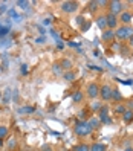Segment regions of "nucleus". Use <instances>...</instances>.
I'll return each instance as SVG.
<instances>
[{
    "mask_svg": "<svg viewBox=\"0 0 133 151\" xmlns=\"http://www.w3.org/2000/svg\"><path fill=\"white\" fill-rule=\"evenodd\" d=\"M92 128L90 125H89V122L87 121H75L74 124V133L78 136V137H87V136H90L92 134Z\"/></svg>",
    "mask_w": 133,
    "mask_h": 151,
    "instance_id": "f257e3e1",
    "label": "nucleus"
},
{
    "mask_svg": "<svg viewBox=\"0 0 133 151\" xmlns=\"http://www.w3.org/2000/svg\"><path fill=\"white\" fill-rule=\"evenodd\" d=\"M132 35H133V28H132V26H122V24H119L118 28L115 29V38H116V40H121V41L129 40Z\"/></svg>",
    "mask_w": 133,
    "mask_h": 151,
    "instance_id": "f03ea898",
    "label": "nucleus"
},
{
    "mask_svg": "<svg viewBox=\"0 0 133 151\" xmlns=\"http://www.w3.org/2000/svg\"><path fill=\"white\" fill-rule=\"evenodd\" d=\"M86 96L89 99H96L100 96V84L95 83V81H90L87 86H86Z\"/></svg>",
    "mask_w": 133,
    "mask_h": 151,
    "instance_id": "7ed1b4c3",
    "label": "nucleus"
},
{
    "mask_svg": "<svg viewBox=\"0 0 133 151\" xmlns=\"http://www.w3.org/2000/svg\"><path fill=\"white\" fill-rule=\"evenodd\" d=\"M60 8H61V12H64V14H74L78 11L80 3L74 2V0H66V2H61Z\"/></svg>",
    "mask_w": 133,
    "mask_h": 151,
    "instance_id": "20e7f679",
    "label": "nucleus"
},
{
    "mask_svg": "<svg viewBox=\"0 0 133 151\" xmlns=\"http://www.w3.org/2000/svg\"><path fill=\"white\" fill-rule=\"evenodd\" d=\"M109 14H113V15H119L124 9H126V3L124 2H119V0H112L109 2Z\"/></svg>",
    "mask_w": 133,
    "mask_h": 151,
    "instance_id": "39448f33",
    "label": "nucleus"
},
{
    "mask_svg": "<svg viewBox=\"0 0 133 151\" xmlns=\"http://www.w3.org/2000/svg\"><path fill=\"white\" fill-rule=\"evenodd\" d=\"M112 92L113 88L110 87V84H103L100 86V98L103 102H109L112 99Z\"/></svg>",
    "mask_w": 133,
    "mask_h": 151,
    "instance_id": "423d86ee",
    "label": "nucleus"
},
{
    "mask_svg": "<svg viewBox=\"0 0 133 151\" xmlns=\"http://www.w3.org/2000/svg\"><path fill=\"white\" fill-rule=\"evenodd\" d=\"M132 20H133V12H132V11L124 9V11L118 15V22H119V24H122V26H130Z\"/></svg>",
    "mask_w": 133,
    "mask_h": 151,
    "instance_id": "0eeeda50",
    "label": "nucleus"
},
{
    "mask_svg": "<svg viewBox=\"0 0 133 151\" xmlns=\"http://www.w3.org/2000/svg\"><path fill=\"white\" fill-rule=\"evenodd\" d=\"M106 20H107V29H112L115 31L119 26V22H118V17L113 15V14H106Z\"/></svg>",
    "mask_w": 133,
    "mask_h": 151,
    "instance_id": "6e6552de",
    "label": "nucleus"
},
{
    "mask_svg": "<svg viewBox=\"0 0 133 151\" xmlns=\"http://www.w3.org/2000/svg\"><path fill=\"white\" fill-rule=\"evenodd\" d=\"M60 66L64 72H69V70H74V61L70 58H61L60 60Z\"/></svg>",
    "mask_w": 133,
    "mask_h": 151,
    "instance_id": "1a4fd4ad",
    "label": "nucleus"
},
{
    "mask_svg": "<svg viewBox=\"0 0 133 151\" xmlns=\"http://www.w3.org/2000/svg\"><path fill=\"white\" fill-rule=\"evenodd\" d=\"M89 125H90V128L95 131V130H100L101 127H103V124H101V121H100V118L98 116H90L89 118Z\"/></svg>",
    "mask_w": 133,
    "mask_h": 151,
    "instance_id": "9d476101",
    "label": "nucleus"
},
{
    "mask_svg": "<svg viewBox=\"0 0 133 151\" xmlns=\"http://www.w3.org/2000/svg\"><path fill=\"white\" fill-rule=\"evenodd\" d=\"M101 40H103L104 43H110V41H113V40H115V31H112V29H106V31H103V34H101Z\"/></svg>",
    "mask_w": 133,
    "mask_h": 151,
    "instance_id": "9b49d317",
    "label": "nucleus"
},
{
    "mask_svg": "<svg viewBox=\"0 0 133 151\" xmlns=\"http://www.w3.org/2000/svg\"><path fill=\"white\" fill-rule=\"evenodd\" d=\"M96 26H98L101 31H106V29H107V20H106V14L96 15Z\"/></svg>",
    "mask_w": 133,
    "mask_h": 151,
    "instance_id": "f8f14e48",
    "label": "nucleus"
},
{
    "mask_svg": "<svg viewBox=\"0 0 133 151\" xmlns=\"http://www.w3.org/2000/svg\"><path fill=\"white\" fill-rule=\"evenodd\" d=\"M107 116H110V107L107 104H103V107L98 110V118H100V121H103Z\"/></svg>",
    "mask_w": 133,
    "mask_h": 151,
    "instance_id": "ddd939ff",
    "label": "nucleus"
},
{
    "mask_svg": "<svg viewBox=\"0 0 133 151\" xmlns=\"http://www.w3.org/2000/svg\"><path fill=\"white\" fill-rule=\"evenodd\" d=\"M83 101H84V92H81V90L74 92V95H72V102H74V104H81Z\"/></svg>",
    "mask_w": 133,
    "mask_h": 151,
    "instance_id": "4468645a",
    "label": "nucleus"
},
{
    "mask_svg": "<svg viewBox=\"0 0 133 151\" xmlns=\"http://www.w3.org/2000/svg\"><path fill=\"white\" fill-rule=\"evenodd\" d=\"M110 101H113L115 104L124 102V98H122V95H121V92L118 90V88H113V92H112V99H110Z\"/></svg>",
    "mask_w": 133,
    "mask_h": 151,
    "instance_id": "2eb2a0df",
    "label": "nucleus"
},
{
    "mask_svg": "<svg viewBox=\"0 0 133 151\" xmlns=\"http://www.w3.org/2000/svg\"><path fill=\"white\" fill-rule=\"evenodd\" d=\"M113 111L116 113V114H119V116H122V114L127 111V107H126V104H124V102L115 104V107H113Z\"/></svg>",
    "mask_w": 133,
    "mask_h": 151,
    "instance_id": "dca6fc26",
    "label": "nucleus"
},
{
    "mask_svg": "<svg viewBox=\"0 0 133 151\" xmlns=\"http://www.w3.org/2000/svg\"><path fill=\"white\" fill-rule=\"evenodd\" d=\"M63 79L66 83H74L77 79V73L74 72V70H69V72H64L63 73Z\"/></svg>",
    "mask_w": 133,
    "mask_h": 151,
    "instance_id": "f3484780",
    "label": "nucleus"
},
{
    "mask_svg": "<svg viewBox=\"0 0 133 151\" xmlns=\"http://www.w3.org/2000/svg\"><path fill=\"white\" fill-rule=\"evenodd\" d=\"M90 118V110L89 109H83L78 111V121H89Z\"/></svg>",
    "mask_w": 133,
    "mask_h": 151,
    "instance_id": "a211bd4d",
    "label": "nucleus"
},
{
    "mask_svg": "<svg viewBox=\"0 0 133 151\" xmlns=\"http://www.w3.org/2000/svg\"><path fill=\"white\" fill-rule=\"evenodd\" d=\"M107 150V145L101 144V142H93L90 145V151H106Z\"/></svg>",
    "mask_w": 133,
    "mask_h": 151,
    "instance_id": "6ab92c4d",
    "label": "nucleus"
},
{
    "mask_svg": "<svg viewBox=\"0 0 133 151\" xmlns=\"http://www.w3.org/2000/svg\"><path fill=\"white\" fill-rule=\"evenodd\" d=\"M52 72H54V75H57V76H63L64 70L61 69V66H60V61H57V63L52 64Z\"/></svg>",
    "mask_w": 133,
    "mask_h": 151,
    "instance_id": "aec40b11",
    "label": "nucleus"
},
{
    "mask_svg": "<svg viewBox=\"0 0 133 151\" xmlns=\"http://www.w3.org/2000/svg\"><path fill=\"white\" fill-rule=\"evenodd\" d=\"M121 118H122V122L124 124H132L133 122V110H127Z\"/></svg>",
    "mask_w": 133,
    "mask_h": 151,
    "instance_id": "412c9836",
    "label": "nucleus"
},
{
    "mask_svg": "<svg viewBox=\"0 0 133 151\" xmlns=\"http://www.w3.org/2000/svg\"><path fill=\"white\" fill-rule=\"evenodd\" d=\"M87 11L90 12V14H96V11H98V2H96V0L89 2L87 3Z\"/></svg>",
    "mask_w": 133,
    "mask_h": 151,
    "instance_id": "4be33fe9",
    "label": "nucleus"
},
{
    "mask_svg": "<svg viewBox=\"0 0 133 151\" xmlns=\"http://www.w3.org/2000/svg\"><path fill=\"white\" fill-rule=\"evenodd\" d=\"M74 151H90V145L86 144V142H81V144L74 147Z\"/></svg>",
    "mask_w": 133,
    "mask_h": 151,
    "instance_id": "5701e85b",
    "label": "nucleus"
},
{
    "mask_svg": "<svg viewBox=\"0 0 133 151\" xmlns=\"http://www.w3.org/2000/svg\"><path fill=\"white\" fill-rule=\"evenodd\" d=\"M103 107V104L98 101V102H96V101H93L90 105H89V110H90V111H95V113H98V110Z\"/></svg>",
    "mask_w": 133,
    "mask_h": 151,
    "instance_id": "b1692460",
    "label": "nucleus"
},
{
    "mask_svg": "<svg viewBox=\"0 0 133 151\" xmlns=\"http://www.w3.org/2000/svg\"><path fill=\"white\" fill-rule=\"evenodd\" d=\"M6 147L9 148V151H14V148L17 147V139L14 136L9 137V139H8V142H6Z\"/></svg>",
    "mask_w": 133,
    "mask_h": 151,
    "instance_id": "393cba45",
    "label": "nucleus"
},
{
    "mask_svg": "<svg viewBox=\"0 0 133 151\" xmlns=\"http://www.w3.org/2000/svg\"><path fill=\"white\" fill-rule=\"evenodd\" d=\"M8 133H9V128L2 124V125H0V139H5L8 136Z\"/></svg>",
    "mask_w": 133,
    "mask_h": 151,
    "instance_id": "a878e982",
    "label": "nucleus"
},
{
    "mask_svg": "<svg viewBox=\"0 0 133 151\" xmlns=\"http://www.w3.org/2000/svg\"><path fill=\"white\" fill-rule=\"evenodd\" d=\"M28 67H29L28 64H22V66H20V73H22V75H26V73L29 72V69H28Z\"/></svg>",
    "mask_w": 133,
    "mask_h": 151,
    "instance_id": "bb28decb",
    "label": "nucleus"
},
{
    "mask_svg": "<svg viewBox=\"0 0 133 151\" xmlns=\"http://www.w3.org/2000/svg\"><path fill=\"white\" fill-rule=\"evenodd\" d=\"M20 111H23V113H34L35 109H34V107H22Z\"/></svg>",
    "mask_w": 133,
    "mask_h": 151,
    "instance_id": "cd10ccee",
    "label": "nucleus"
},
{
    "mask_svg": "<svg viewBox=\"0 0 133 151\" xmlns=\"http://www.w3.org/2000/svg\"><path fill=\"white\" fill-rule=\"evenodd\" d=\"M89 28H90V22H86V23H83L81 26H80V29H81L83 32H86Z\"/></svg>",
    "mask_w": 133,
    "mask_h": 151,
    "instance_id": "c85d7f7f",
    "label": "nucleus"
},
{
    "mask_svg": "<svg viewBox=\"0 0 133 151\" xmlns=\"http://www.w3.org/2000/svg\"><path fill=\"white\" fill-rule=\"evenodd\" d=\"M98 2V8H106V5H109V2H106V0H96Z\"/></svg>",
    "mask_w": 133,
    "mask_h": 151,
    "instance_id": "c756f323",
    "label": "nucleus"
},
{
    "mask_svg": "<svg viewBox=\"0 0 133 151\" xmlns=\"http://www.w3.org/2000/svg\"><path fill=\"white\" fill-rule=\"evenodd\" d=\"M8 31H9L8 28H3V26H0V37H3V35H6V34H8Z\"/></svg>",
    "mask_w": 133,
    "mask_h": 151,
    "instance_id": "7c9ffc66",
    "label": "nucleus"
},
{
    "mask_svg": "<svg viewBox=\"0 0 133 151\" xmlns=\"http://www.w3.org/2000/svg\"><path fill=\"white\" fill-rule=\"evenodd\" d=\"M126 107H127V110H133V98H132V99H129V101H127Z\"/></svg>",
    "mask_w": 133,
    "mask_h": 151,
    "instance_id": "2f4dec72",
    "label": "nucleus"
},
{
    "mask_svg": "<svg viewBox=\"0 0 133 151\" xmlns=\"http://www.w3.org/2000/svg\"><path fill=\"white\" fill-rule=\"evenodd\" d=\"M77 23L81 26V24L84 23V17H83V15H78V17H77Z\"/></svg>",
    "mask_w": 133,
    "mask_h": 151,
    "instance_id": "473e14b6",
    "label": "nucleus"
},
{
    "mask_svg": "<svg viewBox=\"0 0 133 151\" xmlns=\"http://www.w3.org/2000/svg\"><path fill=\"white\" fill-rule=\"evenodd\" d=\"M41 151H52V147H51V145H43Z\"/></svg>",
    "mask_w": 133,
    "mask_h": 151,
    "instance_id": "72a5a7b5",
    "label": "nucleus"
},
{
    "mask_svg": "<svg viewBox=\"0 0 133 151\" xmlns=\"http://www.w3.org/2000/svg\"><path fill=\"white\" fill-rule=\"evenodd\" d=\"M127 41H129V47H132V49H133V35H132V37H130Z\"/></svg>",
    "mask_w": 133,
    "mask_h": 151,
    "instance_id": "f704fd0d",
    "label": "nucleus"
},
{
    "mask_svg": "<svg viewBox=\"0 0 133 151\" xmlns=\"http://www.w3.org/2000/svg\"><path fill=\"white\" fill-rule=\"evenodd\" d=\"M69 46H70V47H78V43H74V41H69Z\"/></svg>",
    "mask_w": 133,
    "mask_h": 151,
    "instance_id": "c9c22d12",
    "label": "nucleus"
},
{
    "mask_svg": "<svg viewBox=\"0 0 133 151\" xmlns=\"http://www.w3.org/2000/svg\"><path fill=\"white\" fill-rule=\"evenodd\" d=\"M19 5H20L22 8H26V6H28V2H19Z\"/></svg>",
    "mask_w": 133,
    "mask_h": 151,
    "instance_id": "e433bc0d",
    "label": "nucleus"
},
{
    "mask_svg": "<svg viewBox=\"0 0 133 151\" xmlns=\"http://www.w3.org/2000/svg\"><path fill=\"white\" fill-rule=\"evenodd\" d=\"M92 70H98V72H101V67H96V66H90Z\"/></svg>",
    "mask_w": 133,
    "mask_h": 151,
    "instance_id": "4c0bfd02",
    "label": "nucleus"
},
{
    "mask_svg": "<svg viewBox=\"0 0 133 151\" xmlns=\"http://www.w3.org/2000/svg\"><path fill=\"white\" fill-rule=\"evenodd\" d=\"M3 145H5V142H3V139H0V148H2Z\"/></svg>",
    "mask_w": 133,
    "mask_h": 151,
    "instance_id": "58836bf2",
    "label": "nucleus"
},
{
    "mask_svg": "<svg viewBox=\"0 0 133 151\" xmlns=\"http://www.w3.org/2000/svg\"><path fill=\"white\" fill-rule=\"evenodd\" d=\"M3 11H5V5H2V8H0V14H2Z\"/></svg>",
    "mask_w": 133,
    "mask_h": 151,
    "instance_id": "ea45409f",
    "label": "nucleus"
},
{
    "mask_svg": "<svg viewBox=\"0 0 133 151\" xmlns=\"http://www.w3.org/2000/svg\"><path fill=\"white\" fill-rule=\"evenodd\" d=\"M126 151H133V148H132V147H129V148H126Z\"/></svg>",
    "mask_w": 133,
    "mask_h": 151,
    "instance_id": "a19ab883",
    "label": "nucleus"
},
{
    "mask_svg": "<svg viewBox=\"0 0 133 151\" xmlns=\"http://www.w3.org/2000/svg\"><path fill=\"white\" fill-rule=\"evenodd\" d=\"M0 96H2V93H0Z\"/></svg>",
    "mask_w": 133,
    "mask_h": 151,
    "instance_id": "79ce46f5",
    "label": "nucleus"
},
{
    "mask_svg": "<svg viewBox=\"0 0 133 151\" xmlns=\"http://www.w3.org/2000/svg\"><path fill=\"white\" fill-rule=\"evenodd\" d=\"M70 151H74V150H70Z\"/></svg>",
    "mask_w": 133,
    "mask_h": 151,
    "instance_id": "37998d69",
    "label": "nucleus"
}]
</instances>
